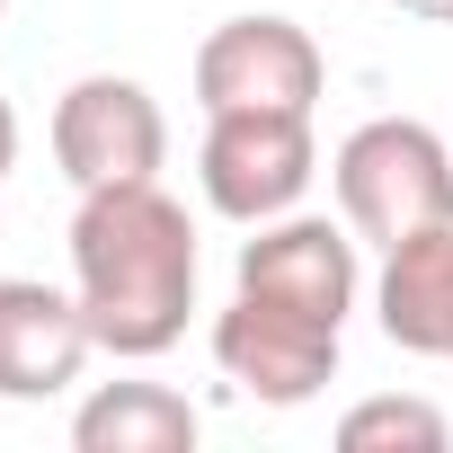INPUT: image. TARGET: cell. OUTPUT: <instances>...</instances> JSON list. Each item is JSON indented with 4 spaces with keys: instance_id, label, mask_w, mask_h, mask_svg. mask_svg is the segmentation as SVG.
Here are the masks:
<instances>
[{
    "instance_id": "7",
    "label": "cell",
    "mask_w": 453,
    "mask_h": 453,
    "mask_svg": "<svg viewBox=\"0 0 453 453\" xmlns=\"http://www.w3.org/2000/svg\"><path fill=\"white\" fill-rule=\"evenodd\" d=\"M213 365L267 409H303V400H320L338 382V329L311 320V311L232 294V311L213 320Z\"/></svg>"
},
{
    "instance_id": "8",
    "label": "cell",
    "mask_w": 453,
    "mask_h": 453,
    "mask_svg": "<svg viewBox=\"0 0 453 453\" xmlns=\"http://www.w3.org/2000/svg\"><path fill=\"white\" fill-rule=\"evenodd\" d=\"M98 356L81 294L45 276H0V400H54Z\"/></svg>"
},
{
    "instance_id": "5",
    "label": "cell",
    "mask_w": 453,
    "mask_h": 453,
    "mask_svg": "<svg viewBox=\"0 0 453 453\" xmlns=\"http://www.w3.org/2000/svg\"><path fill=\"white\" fill-rule=\"evenodd\" d=\"M320 169V142H311V116H213L204 125V204L222 222H276L303 204Z\"/></svg>"
},
{
    "instance_id": "12",
    "label": "cell",
    "mask_w": 453,
    "mask_h": 453,
    "mask_svg": "<svg viewBox=\"0 0 453 453\" xmlns=\"http://www.w3.org/2000/svg\"><path fill=\"white\" fill-rule=\"evenodd\" d=\"M10 169H19V107L0 98V178H10Z\"/></svg>"
},
{
    "instance_id": "4",
    "label": "cell",
    "mask_w": 453,
    "mask_h": 453,
    "mask_svg": "<svg viewBox=\"0 0 453 453\" xmlns=\"http://www.w3.org/2000/svg\"><path fill=\"white\" fill-rule=\"evenodd\" d=\"M54 160L63 178L89 196V187H134V178H160L169 160V116L142 81L125 72H89L54 98Z\"/></svg>"
},
{
    "instance_id": "14",
    "label": "cell",
    "mask_w": 453,
    "mask_h": 453,
    "mask_svg": "<svg viewBox=\"0 0 453 453\" xmlns=\"http://www.w3.org/2000/svg\"><path fill=\"white\" fill-rule=\"evenodd\" d=\"M0 19H10V0H0Z\"/></svg>"
},
{
    "instance_id": "11",
    "label": "cell",
    "mask_w": 453,
    "mask_h": 453,
    "mask_svg": "<svg viewBox=\"0 0 453 453\" xmlns=\"http://www.w3.org/2000/svg\"><path fill=\"white\" fill-rule=\"evenodd\" d=\"M338 444L347 453H444L453 444V426H444V409L435 400H356L347 418H338Z\"/></svg>"
},
{
    "instance_id": "9",
    "label": "cell",
    "mask_w": 453,
    "mask_h": 453,
    "mask_svg": "<svg viewBox=\"0 0 453 453\" xmlns=\"http://www.w3.org/2000/svg\"><path fill=\"white\" fill-rule=\"evenodd\" d=\"M373 320L391 347L453 365V222L418 232L400 250H382V285H373Z\"/></svg>"
},
{
    "instance_id": "1",
    "label": "cell",
    "mask_w": 453,
    "mask_h": 453,
    "mask_svg": "<svg viewBox=\"0 0 453 453\" xmlns=\"http://www.w3.org/2000/svg\"><path fill=\"white\" fill-rule=\"evenodd\" d=\"M72 294L107 356H169L196 311V222L160 178L89 187L72 213Z\"/></svg>"
},
{
    "instance_id": "13",
    "label": "cell",
    "mask_w": 453,
    "mask_h": 453,
    "mask_svg": "<svg viewBox=\"0 0 453 453\" xmlns=\"http://www.w3.org/2000/svg\"><path fill=\"white\" fill-rule=\"evenodd\" d=\"M409 19H435V27H453V0H400Z\"/></svg>"
},
{
    "instance_id": "2",
    "label": "cell",
    "mask_w": 453,
    "mask_h": 453,
    "mask_svg": "<svg viewBox=\"0 0 453 453\" xmlns=\"http://www.w3.org/2000/svg\"><path fill=\"white\" fill-rule=\"evenodd\" d=\"M329 187H338V222L365 250H400L453 222V142L418 116H373L338 142Z\"/></svg>"
},
{
    "instance_id": "3",
    "label": "cell",
    "mask_w": 453,
    "mask_h": 453,
    "mask_svg": "<svg viewBox=\"0 0 453 453\" xmlns=\"http://www.w3.org/2000/svg\"><path fill=\"white\" fill-rule=\"evenodd\" d=\"M320 45L294 19H222L196 45V98L204 116H311L320 107Z\"/></svg>"
},
{
    "instance_id": "6",
    "label": "cell",
    "mask_w": 453,
    "mask_h": 453,
    "mask_svg": "<svg viewBox=\"0 0 453 453\" xmlns=\"http://www.w3.org/2000/svg\"><path fill=\"white\" fill-rule=\"evenodd\" d=\"M356 232L329 213H276V222H250V241H241V276L232 294H258V303H285V311H311L329 329H347L356 311Z\"/></svg>"
},
{
    "instance_id": "10",
    "label": "cell",
    "mask_w": 453,
    "mask_h": 453,
    "mask_svg": "<svg viewBox=\"0 0 453 453\" xmlns=\"http://www.w3.org/2000/svg\"><path fill=\"white\" fill-rule=\"evenodd\" d=\"M196 435H204V418L169 382H98L72 409V444L81 453H187Z\"/></svg>"
}]
</instances>
